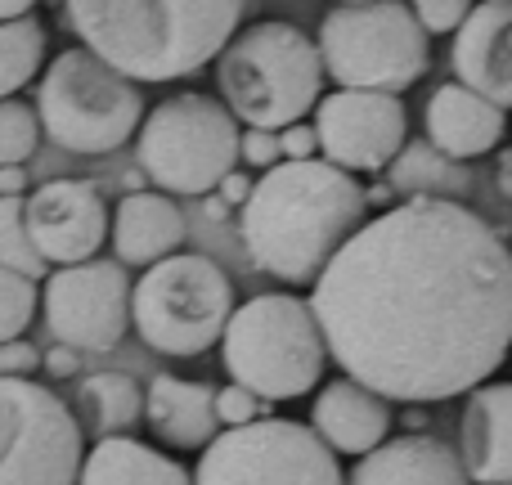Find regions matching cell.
I'll return each mask as SVG.
<instances>
[{"mask_svg": "<svg viewBox=\"0 0 512 485\" xmlns=\"http://www.w3.org/2000/svg\"><path fill=\"white\" fill-rule=\"evenodd\" d=\"M306 301L337 369L387 405L472 396L512 351V252L463 203L364 221Z\"/></svg>", "mask_w": 512, "mask_h": 485, "instance_id": "1", "label": "cell"}, {"mask_svg": "<svg viewBox=\"0 0 512 485\" xmlns=\"http://www.w3.org/2000/svg\"><path fill=\"white\" fill-rule=\"evenodd\" d=\"M369 216V189L324 158L279 162L252 185L243 203V247L252 265L283 283L315 288L337 252L360 234Z\"/></svg>", "mask_w": 512, "mask_h": 485, "instance_id": "2", "label": "cell"}, {"mask_svg": "<svg viewBox=\"0 0 512 485\" xmlns=\"http://www.w3.org/2000/svg\"><path fill=\"white\" fill-rule=\"evenodd\" d=\"M248 9L239 0H68L81 50L126 81H180L221 59Z\"/></svg>", "mask_w": 512, "mask_h": 485, "instance_id": "3", "label": "cell"}, {"mask_svg": "<svg viewBox=\"0 0 512 485\" xmlns=\"http://www.w3.org/2000/svg\"><path fill=\"white\" fill-rule=\"evenodd\" d=\"M221 104L248 131H288L310 108H319L324 63L319 50L297 23L261 18L234 32V41L216 59Z\"/></svg>", "mask_w": 512, "mask_h": 485, "instance_id": "4", "label": "cell"}, {"mask_svg": "<svg viewBox=\"0 0 512 485\" xmlns=\"http://www.w3.org/2000/svg\"><path fill=\"white\" fill-rule=\"evenodd\" d=\"M221 360L234 387L270 405V400H297L319 387L328 346L306 297L261 292L234 306L221 337Z\"/></svg>", "mask_w": 512, "mask_h": 485, "instance_id": "5", "label": "cell"}, {"mask_svg": "<svg viewBox=\"0 0 512 485\" xmlns=\"http://www.w3.org/2000/svg\"><path fill=\"white\" fill-rule=\"evenodd\" d=\"M36 122L59 149L104 158L140 135L144 95L135 81L72 45L54 54L36 81Z\"/></svg>", "mask_w": 512, "mask_h": 485, "instance_id": "6", "label": "cell"}, {"mask_svg": "<svg viewBox=\"0 0 512 485\" xmlns=\"http://www.w3.org/2000/svg\"><path fill=\"white\" fill-rule=\"evenodd\" d=\"M319 63L342 90L400 95L432 63V41L400 0L333 5L319 23Z\"/></svg>", "mask_w": 512, "mask_h": 485, "instance_id": "7", "label": "cell"}, {"mask_svg": "<svg viewBox=\"0 0 512 485\" xmlns=\"http://www.w3.org/2000/svg\"><path fill=\"white\" fill-rule=\"evenodd\" d=\"M234 315V283L212 256L176 252L149 265L131 288V328L171 360H194L225 337Z\"/></svg>", "mask_w": 512, "mask_h": 485, "instance_id": "8", "label": "cell"}, {"mask_svg": "<svg viewBox=\"0 0 512 485\" xmlns=\"http://www.w3.org/2000/svg\"><path fill=\"white\" fill-rule=\"evenodd\" d=\"M239 122L230 108L212 95H185L162 99L153 113H144L135 158L140 171L162 189V194H212L239 162Z\"/></svg>", "mask_w": 512, "mask_h": 485, "instance_id": "9", "label": "cell"}, {"mask_svg": "<svg viewBox=\"0 0 512 485\" xmlns=\"http://www.w3.org/2000/svg\"><path fill=\"white\" fill-rule=\"evenodd\" d=\"M81 423L50 387L0 378V485H77Z\"/></svg>", "mask_w": 512, "mask_h": 485, "instance_id": "10", "label": "cell"}, {"mask_svg": "<svg viewBox=\"0 0 512 485\" xmlns=\"http://www.w3.org/2000/svg\"><path fill=\"white\" fill-rule=\"evenodd\" d=\"M189 477L194 485H346L337 454L292 418L221 432Z\"/></svg>", "mask_w": 512, "mask_h": 485, "instance_id": "11", "label": "cell"}, {"mask_svg": "<svg viewBox=\"0 0 512 485\" xmlns=\"http://www.w3.org/2000/svg\"><path fill=\"white\" fill-rule=\"evenodd\" d=\"M131 274L117 261H86L50 270L41 288V310L50 337L68 351H113L131 328Z\"/></svg>", "mask_w": 512, "mask_h": 485, "instance_id": "12", "label": "cell"}, {"mask_svg": "<svg viewBox=\"0 0 512 485\" xmlns=\"http://www.w3.org/2000/svg\"><path fill=\"white\" fill-rule=\"evenodd\" d=\"M319 153L337 171H387L409 144V122L400 95L333 90L315 108Z\"/></svg>", "mask_w": 512, "mask_h": 485, "instance_id": "13", "label": "cell"}, {"mask_svg": "<svg viewBox=\"0 0 512 485\" xmlns=\"http://www.w3.org/2000/svg\"><path fill=\"white\" fill-rule=\"evenodd\" d=\"M23 216L36 256L59 270L95 261V252L108 243V225H113L104 194L90 180H45L32 194H23Z\"/></svg>", "mask_w": 512, "mask_h": 485, "instance_id": "14", "label": "cell"}, {"mask_svg": "<svg viewBox=\"0 0 512 485\" xmlns=\"http://www.w3.org/2000/svg\"><path fill=\"white\" fill-rule=\"evenodd\" d=\"M454 77L495 104L512 108V0H481L454 32Z\"/></svg>", "mask_w": 512, "mask_h": 485, "instance_id": "15", "label": "cell"}, {"mask_svg": "<svg viewBox=\"0 0 512 485\" xmlns=\"http://www.w3.org/2000/svg\"><path fill=\"white\" fill-rule=\"evenodd\" d=\"M459 463L472 485H512V382H486L468 396Z\"/></svg>", "mask_w": 512, "mask_h": 485, "instance_id": "16", "label": "cell"}, {"mask_svg": "<svg viewBox=\"0 0 512 485\" xmlns=\"http://www.w3.org/2000/svg\"><path fill=\"white\" fill-rule=\"evenodd\" d=\"M310 432H315L333 454L364 459V454H373L378 445H387L391 405L382 396H373L369 387H360V382L337 378L315 396Z\"/></svg>", "mask_w": 512, "mask_h": 485, "instance_id": "17", "label": "cell"}, {"mask_svg": "<svg viewBox=\"0 0 512 485\" xmlns=\"http://www.w3.org/2000/svg\"><path fill=\"white\" fill-rule=\"evenodd\" d=\"M504 131H508V113H499L495 104H486L459 81L432 90V99H427V144L436 153H445L450 162H468L499 149Z\"/></svg>", "mask_w": 512, "mask_h": 485, "instance_id": "18", "label": "cell"}, {"mask_svg": "<svg viewBox=\"0 0 512 485\" xmlns=\"http://www.w3.org/2000/svg\"><path fill=\"white\" fill-rule=\"evenodd\" d=\"M346 485H472L459 463V450H450L436 436H396L378 445L373 454L355 459Z\"/></svg>", "mask_w": 512, "mask_h": 485, "instance_id": "19", "label": "cell"}, {"mask_svg": "<svg viewBox=\"0 0 512 485\" xmlns=\"http://www.w3.org/2000/svg\"><path fill=\"white\" fill-rule=\"evenodd\" d=\"M144 423L153 427L162 445L176 450H207L221 436L216 423V391L207 382H189V378H171L158 373L144 391Z\"/></svg>", "mask_w": 512, "mask_h": 485, "instance_id": "20", "label": "cell"}, {"mask_svg": "<svg viewBox=\"0 0 512 485\" xmlns=\"http://www.w3.org/2000/svg\"><path fill=\"white\" fill-rule=\"evenodd\" d=\"M117 265H158L185 243V212L167 194H126L108 225Z\"/></svg>", "mask_w": 512, "mask_h": 485, "instance_id": "21", "label": "cell"}, {"mask_svg": "<svg viewBox=\"0 0 512 485\" xmlns=\"http://www.w3.org/2000/svg\"><path fill=\"white\" fill-rule=\"evenodd\" d=\"M77 485H194V477L185 463L153 445H140L131 436H108L86 450Z\"/></svg>", "mask_w": 512, "mask_h": 485, "instance_id": "22", "label": "cell"}, {"mask_svg": "<svg viewBox=\"0 0 512 485\" xmlns=\"http://www.w3.org/2000/svg\"><path fill=\"white\" fill-rule=\"evenodd\" d=\"M81 427L108 441V436H126L144 418V391L131 373H90L77 387Z\"/></svg>", "mask_w": 512, "mask_h": 485, "instance_id": "23", "label": "cell"}, {"mask_svg": "<svg viewBox=\"0 0 512 485\" xmlns=\"http://www.w3.org/2000/svg\"><path fill=\"white\" fill-rule=\"evenodd\" d=\"M391 189L414 198H436V203H459V194H468V167L450 162L445 153H436L427 140H409L400 149V158L387 167Z\"/></svg>", "mask_w": 512, "mask_h": 485, "instance_id": "24", "label": "cell"}, {"mask_svg": "<svg viewBox=\"0 0 512 485\" xmlns=\"http://www.w3.org/2000/svg\"><path fill=\"white\" fill-rule=\"evenodd\" d=\"M45 50H50V36L36 14L18 18V23H0V99H18L23 86L41 81Z\"/></svg>", "mask_w": 512, "mask_h": 485, "instance_id": "25", "label": "cell"}, {"mask_svg": "<svg viewBox=\"0 0 512 485\" xmlns=\"http://www.w3.org/2000/svg\"><path fill=\"white\" fill-rule=\"evenodd\" d=\"M0 270H14L32 283L50 279V265L36 256L32 239H27L23 198H0Z\"/></svg>", "mask_w": 512, "mask_h": 485, "instance_id": "26", "label": "cell"}, {"mask_svg": "<svg viewBox=\"0 0 512 485\" xmlns=\"http://www.w3.org/2000/svg\"><path fill=\"white\" fill-rule=\"evenodd\" d=\"M41 144L36 108L23 99H0V167H23Z\"/></svg>", "mask_w": 512, "mask_h": 485, "instance_id": "27", "label": "cell"}, {"mask_svg": "<svg viewBox=\"0 0 512 485\" xmlns=\"http://www.w3.org/2000/svg\"><path fill=\"white\" fill-rule=\"evenodd\" d=\"M36 310H41V283L23 279L14 270H0V346L18 342L32 328Z\"/></svg>", "mask_w": 512, "mask_h": 485, "instance_id": "28", "label": "cell"}, {"mask_svg": "<svg viewBox=\"0 0 512 485\" xmlns=\"http://www.w3.org/2000/svg\"><path fill=\"white\" fill-rule=\"evenodd\" d=\"M265 418V400H256L252 391L243 387H221L216 391V423L225 427V432H234V427H248V423H261Z\"/></svg>", "mask_w": 512, "mask_h": 485, "instance_id": "29", "label": "cell"}, {"mask_svg": "<svg viewBox=\"0 0 512 485\" xmlns=\"http://www.w3.org/2000/svg\"><path fill=\"white\" fill-rule=\"evenodd\" d=\"M409 14L418 18V27H423L427 36H445V32H459L463 27V18L472 14V5L468 0H418V5H409Z\"/></svg>", "mask_w": 512, "mask_h": 485, "instance_id": "30", "label": "cell"}, {"mask_svg": "<svg viewBox=\"0 0 512 485\" xmlns=\"http://www.w3.org/2000/svg\"><path fill=\"white\" fill-rule=\"evenodd\" d=\"M239 158L265 176L270 167H279V162H283L279 135H274V131H243V135H239Z\"/></svg>", "mask_w": 512, "mask_h": 485, "instance_id": "31", "label": "cell"}, {"mask_svg": "<svg viewBox=\"0 0 512 485\" xmlns=\"http://www.w3.org/2000/svg\"><path fill=\"white\" fill-rule=\"evenodd\" d=\"M41 369V355H36L32 342H5L0 346V378H32V373Z\"/></svg>", "mask_w": 512, "mask_h": 485, "instance_id": "32", "label": "cell"}, {"mask_svg": "<svg viewBox=\"0 0 512 485\" xmlns=\"http://www.w3.org/2000/svg\"><path fill=\"white\" fill-rule=\"evenodd\" d=\"M279 149H283V162H310L319 153L315 126L297 122V126H288V131H279Z\"/></svg>", "mask_w": 512, "mask_h": 485, "instance_id": "33", "label": "cell"}, {"mask_svg": "<svg viewBox=\"0 0 512 485\" xmlns=\"http://www.w3.org/2000/svg\"><path fill=\"white\" fill-rule=\"evenodd\" d=\"M41 364L54 373V378H72V373H81V355L68 351V346H54L50 355H41Z\"/></svg>", "mask_w": 512, "mask_h": 485, "instance_id": "34", "label": "cell"}, {"mask_svg": "<svg viewBox=\"0 0 512 485\" xmlns=\"http://www.w3.org/2000/svg\"><path fill=\"white\" fill-rule=\"evenodd\" d=\"M216 189H221V203H239L243 207V203H248V194H252V180L239 176V171H230V176H225Z\"/></svg>", "mask_w": 512, "mask_h": 485, "instance_id": "35", "label": "cell"}, {"mask_svg": "<svg viewBox=\"0 0 512 485\" xmlns=\"http://www.w3.org/2000/svg\"><path fill=\"white\" fill-rule=\"evenodd\" d=\"M27 171L23 167H0V198H23Z\"/></svg>", "mask_w": 512, "mask_h": 485, "instance_id": "36", "label": "cell"}, {"mask_svg": "<svg viewBox=\"0 0 512 485\" xmlns=\"http://www.w3.org/2000/svg\"><path fill=\"white\" fill-rule=\"evenodd\" d=\"M27 14H36V5H27V0H0V23H18Z\"/></svg>", "mask_w": 512, "mask_h": 485, "instance_id": "37", "label": "cell"}, {"mask_svg": "<svg viewBox=\"0 0 512 485\" xmlns=\"http://www.w3.org/2000/svg\"><path fill=\"white\" fill-rule=\"evenodd\" d=\"M499 185H504V194L512 198V153H504V162H499Z\"/></svg>", "mask_w": 512, "mask_h": 485, "instance_id": "38", "label": "cell"}]
</instances>
